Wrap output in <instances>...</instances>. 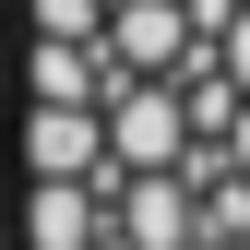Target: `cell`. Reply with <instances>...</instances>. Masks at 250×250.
I'll list each match as a JSON object with an SVG mask.
<instances>
[{
    "label": "cell",
    "instance_id": "cell-1",
    "mask_svg": "<svg viewBox=\"0 0 250 250\" xmlns=\"http://www.w3.org/2000/svg\"><path fill=\"white\" fill-rule=\"evenodd\" d=\"M24 167H36V179H96L107 143H96V119H83L72 96H36V107H24Z\"/></svg>",
    "mask_w": 250,
    "mask_h": 250
},
{
    "label": "cell",
    "instance_id": "cell-2",
    "mask_svg": "<svg viewBox=\"0 0 250 250\" xmlns=\"http://www.w3.org/2000/svg\"><path fill=\"white\" fill-rule=\"evenodd\" d=\"M107 214H96V179H36L24 191V250H96Z\"/></svg>",
    "mask_w": 250,
    "mask_h": 250
}]
</instances>
